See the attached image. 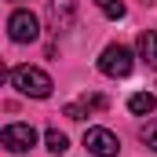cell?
I'll list each match as a JSON object with an SVG mask.
<instances>
[{"instance_id":"obj_3","label":"cell","mask_w":157,"mask_h":157,"mask_svg":"<svg viewBox=\"0 0 157 157\" xmlns=\"http://www.w3.org/2000/svg\"><path fill=\"white\" fill-rule=\"evenodd\" d=\"M132 66H135V55L124 48V44H110L102 55H99V70L106 73V77H128L132 73Z\"/></svg>"},{"instance_id":"obj_9","label":"cell","mask_w":157,"mask_h":157,"mask_svg":"<svg viewBox=\"0 0 157 157\" xmlns=\"http://www.w3.org/2000/svg\"><path fill=\"white\" fill-rule=\"evenodd\" d=\"M44 143H48V150H51L55 157H62L66 150H70V139H66L59 128H48V132H44Z\"/></svg>"},{"instance_id":"obj_6","label":"cell","mask_w":157,"mask_h":157,"mask_svg":"<svg viewBox=\"0 0 157 157\" xmlns=\"http://www.w3.org/2000/svg\"><path fill=\"white\" fill-rule=\"evenodd\" d=\"M135 48H139V59H143L150 70H157V29H143Z\"/></svg>"},{"instance_id":"obj_10","label":"cell","mask_w":157,"mask_h":157,"mask_svg":"<svg viewBox=\"0 0 157 157\" xmlns=\"http://www.w3.org/2000/svg\"><path fill=\"white\" fill-rule=\"evenodd\" d=\"M95 7H99L106 18H124V4H121V0H95Z\"/></svg>"},{"instance_id":"obj_12","label":"cell","mask_w":157,"mask_h":157,"mask_svg":"<svg viewBox=\"0 0 157 157\" xmlns=\"http://www.w3.org/2000/svg\"><path fill=\"white\" fill-rule=\"evenodd\" d=\"M143 143H146V146H150V150L157 154V121H154V124H146V128H143Z\"/></svg>"},{"instance_id":"obj_5","label":"cell","mask_w":157,"mask_h":157,"mask_svg":"<svg viewBox=\"0 0 157 157\" xmlns=\"http://www.w3.org/2000/svg\"><path fill=\"white\" fill-rule=\"evenodd\" d=\"M0 143H4L11 154H26V150L37 146V128H33V124H4Z\"/></svg>"},{"instance_id":"obj_13","label":"cell","mask_w":157,"mask_h":157,"mask_svg":"<svg viewBox=\"0 0 157 157\" xmlns=\"http://www.w3.org/2000/svg\"><path fill=\"white\" fill-rule=\"evenodd\" d=\"M80 102H84V106H88L91 113H95V110H106V95H84Z\"/></svg>"},{"instance_id":"obj_8","label":"cell","mask_w":157,"mask_h":157,"mask_svg":"<svg viewBox=\"0 0 157 157\" xmlns=\"http://www.w3.org/2000/svg\"><path fill=\"white\" fill-rule=\"evenodd\" d=\"M154 106H157V99L150 95V91H135V95L128 99V110H132L135 117H146V113H154Z\"/></svg>"},{"instance_id":"obj_7","label":"cell","mask_w":157,"mask_h":157,"mask_svg":"<svg viewBox=\"0 0 157 157\" xmlns=\"http://www.w3.org/2000/svg\"><path fill=\"white\" fill-rule=\"evenodd\" d=\"M48 15H51L55 29H66V26H73V0H59V4H51V7H48Z\"/></svg>"},{"instance_id":"obj_11","label":"cell","mask_w":157,"mask_h":157,"mask_svg":"<svg viewBox=\"0 0 157 157\" xmlns=\"http://www.w3.org/2000/svg\"><path fill=\"white\" fill-rule=\"evenodd\" d=\"M62 113H66V117H70V121H84V117H91V110H88L84 102H70V106H66Z\"/></svg>"},{"instance_id":"obj_2","label":"cell","mask_w":157,"mask_h":157,"mask_svg":"<svg viewBox=\"0 0 157 157\" xmlns=\"http://www.w3.org/2000/svg\"><path fill=\"white\" fill-rule=\"evenodd\" d=\"M7 37L15 40V44H33V40L40 37V18L29 7L11 11V18H7Z\"/></svg>"},{"instance_id":"obj_1","label":"cell","mask_w":157,"mask_h":157,"mask_svg":"<svg viewBox=\"0 0 157 157\" xmlns=\"http://www.w3.org/2000/svg\"><path fill=\"white\" fill-rule=\"evenodd\" d=\"M7 80H11V88H18L29 99H48L51 88H55V80L48 77L40 66H15V70H7Z\"/></svg>"},{"instance_id":"obj_4","label":"cell","mask_w":157,"mask_h":157,"mask_svg":"<svg viewBox=\"0 0 157 157\" xmlns=\"http://www.w3.org/2000/svg\"><path fill=\"white\" fill-rule=\"evenodd\" d=\"M84 150L91 157H117L121 154V139L110 128H88L84 132Z\"/></svg>"}]
</instances>
